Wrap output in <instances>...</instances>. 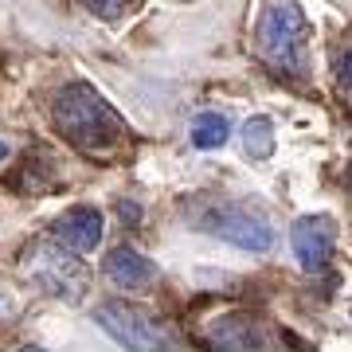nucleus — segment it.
<instances>
[{"mask_svg":"<svg viewBox=\"0 0 352 352\" xmlns=\"http://www.w3.org/2000/svg\"><path fill=\"white\" fill-rule=\"evenodd\" d=\"M4 157H8V145H4V141H0V161H4Z\"/></svg>","mask_w":352,"mask_h":352,"instance_id":"obj_14","label":"nucleus"},{"mask_svg":"<svg viewBox=\"0 0 352 352\" xmlns=\"http://www.w3.org/2000/svg\"><path fill=\"white\" fill-rule=\"evenodd\" d=\"M55 239L71 247V251H94L102 247V212L94 208H71V212L55 223Z\"/></svg>","mask_w":352,"mask_h":352,"instance_id":"obj_7","label":"nucleus"},{"mask_svg":"<svg viewBox=\"0 0 352 352\" xmlns=\"http://www.w3.org/2000/svg\"><path fill=\"white\" fill-rule=\"evenodd\" d=\"M118 219H122V223H129V227L141 223V208L133 200H122V204H118Z\"/></svg>","mask_w":352,"mask_h":352,"instance_id":"obj_13","label":"nucleus"},{"mask_svg":"<svg viewBox=\"0 0 352 352\" xmlns=\"http://www.w3.org/2000/svg\"><path fill=\"white\" fill-rule=\"evenodd\" d=\"M82 4H87L90 12L98 16V20H118V16L126 12L129 4H133V0H82Z\"/></svg>","mask_w":352,"mask_h":352,"instance_id":"obj_11","label":"nucleus"},{"mask_svg":"<svg viewBox=\"0 0 352 352\" xmlns=\"http://www.w3.org/2000/svg\"><path fill=\"white\" fill-rule=\"evenodd\" d=\"M204 227L212 235H219L223 243L239 247V251H251V254H263L274 247V227H270V219L251 212V208H243V204H223V208L208 212Z\"/></svg>","mask_w":352,"mask_h":352,"instance_id":"obj_5","label":"nucleus"},{"mask_svg":"<svg viewBox=\"0 0 352 352\" xmlns=\"http://www.w3.org/2000/svg\"><path fill=\"white\" fill-rule=\"evenodd\" d=\"M24 270L32 282L47 289L51 298H63V302H82L90 289V274L87 266L78 263L71 251H63V243H36L32 251L24 254Z\"/></svg>","mask_w":352,"mask_h":352,"instance_id":"obj_3","label":"nucleus"},{"mask_svg":"<svg viewBox=\"0 0 352 352\" xmlns=\"http://www.w3.org/2000/svg\"><path fill=\"white\" fill-rule=\"evenodd\" d=\"M305 12L298 0H270L258 16V32H254V47L274 71L286 75H302L305 71Z\"/></svg>","mask_w":352,"mask_h":352,"instance_id":"obj_2","label":"nucleus"},{"mask_svg":"<svg viewBox=\"0 0 352 352\" xmlns=\"http://www.w3.org/2000/svg\"><path fill=\"white\" fill-rule=\"evenodd\" d=\"M333 219L329 215H302L294 231H289V247H294V258L305 266V270H325V263L333 258Z\"/></svg>","mask_w":352,"mask_h":352,"instance_id":"obj_6","label":"nucleus"},{"mask_svg":"<svg viewBox=\"0 0 352 352\" xmlns=\"http://www.w3.org/2000/svg\"><path fill=\"white\" fill-rule=\"evenodd\" d=\"M231 138V122L219 110H204L192 118V145L196 149H219Z\"/></svg>","mask_w":352,"mask_h":352,"instance_id":"obj_9","label":"nucleus"},{"mask_svg":"<svg viewBox=\"0 0 352 352\" xmlns=\"http://www.w3.org/2000/svg\"><path fill=\"white\" fill-rule=\"evenodd\" d=\"M106 278L122 289H145L157 278V266L133 247H113L110 258H106Z\"/></svg>","mask_w":352,"mask_h":352,"instance_id":"obj_8","label":"nucleus"},{"mask_svg":"<svg viewBox=\"0 0 352 352\" xmlns=\"http://www.w3.org/2000/svg\"><path fill=\"white\" fill-rule=\"evenodd\" d=\"M243 149L251 161H266L274 153V122L270 118H251L243 126Z\"/></svg>","mask_w":352,"mask_h":352,"instance_id":"obj_10","label":"nucleus"},{"mask_svg":"<svg viewBox=\"0 0 352 352\" xmlns=\"http://www.w3.org/2000/svg\"><path fill=\"white\" fill-rule=\"evenodd\" d=\"M337 87H340V90H344V94L352 98V47H349V51H344V55L337 59Z\"/></svg>","mask_w":352,"mask_h":352,"instance_id":"obj_12","label":"nucleus"},{"mask_svg":"<svg viewBox=\"0 0 352 352\" xmlns=\"http://www.w3.org/2000/svg\"><path fill=\"white\" fill-rule=\"evenodd\" d=\"M94 321L102 325V333H110L122 349H133V352H164L168 349V337L164 329L153 321L145 309L129 302H102Z\"/></svg>","mask_w":352,"mask_h":352,"instance_id":"obj_4","label":"nucleus"},{"mask_svg":"<svg viewBox=\"0 0 352 352\" xmlns=\"http://www.w3.org/2000/svg\"><path fill=\"white\" fill-rule=\"evenodd\" d=\"M51 118L63 141L75 145L82 157H110L126 138V122L118 118V110L87 82H71L59 90Z\"/></svg>","mask_w":352,"mask_h":352,"instance_id":"obj_1","label":"nucleus"}]
</instances>
